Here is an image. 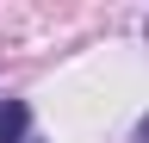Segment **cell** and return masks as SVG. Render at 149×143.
I'll return each mask as SVG.
<instances>
[{"mask_svg":"<svg viewBox=\"0 0 149 143\" xmlns=\"http://www.w3.org/2000/svg\"><path fill=\"white\" fill-rule=\"evenodd\" d=\"M31 131V106L25 100H0V143H25Z\"/></svg>","mask_w":149,"mask_h":143,"instance_id":"1","label":"cell"},{"mask_svg":"<svg viewBox=\"0 0 149 143\" xmlns=\"http://www.w3.org/2000/svg\"><path fill=\"white\" fill-rule=\"evenodd\" d=\"M137 143H149V118H143V124H137Z\"/></svg>","mask_w":149,"mask_h":143,"instance_id":"2","label":"cell"}]
</instances>
